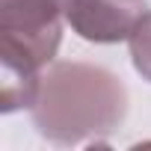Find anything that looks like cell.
Masks as SVG:
<instances>
[{
	"instance_id": "1",
	"label": "cell",
	"mask_w": 151,
	"mask_h": 151,
	"mask_svg": "<svg viewBox=\"0 0 151 151\" xmlns=\"http://www.w3.org/2000/svg\"><path fill=\"white\" fill-rule=\"evenodd\" d=\"M30 113L36 130L53 145L101 142L122 124L127 92L101 65L56 62L42 74Z\"/></svg>"
},
{
	"instance_id": "2",
	"label": "cell",
	"mask_w": 151,
	"mask_h": 151,
	"mask_svg": "<svg viewBox=\"0 0 151 151\" xmlns=\"http://www.w3.org/2000/svg\"><path fill=\"white\" fill-rule=\"evenodd\" d=\"M65 0H0V107H33L62 42Z\"/></svg>"
},
{
	"instance_id": "3",
	"label": "cell",
	"mask_w": 151,
	"mask_h": 151,
	"mask_svg": "<svg viewBox=\"0 0 151 151\" xmlns=\"http://www.w3.org/2000/svg\"><path fill=\"white\" fill-rule=\"evenodd\" d=\"M145 15V0H65V21L71 30L95 45L130 39Z\"/></svg>"
},
{
	"instance_id": "4",
	"label": "cell",
	"mask_w": 151,
	"mask_h": 151,
	"mask_svg": "<svg viewBox=\"0 0 151 151\" xmlns=\"http://www.w3.org/2000/svg\"><path fill=\"white\" fill-rule=\"evenodd\" d=\"M127 42H130V59H133V68L151 83V12L139 21V27L133 30V36H130Z\"/></svg>"
}]
</instances>
